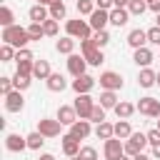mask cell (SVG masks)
Masks as SVG:
<instances>
[{"instance_id":"obj_1","label":"cell","mask_w":160,"mask_h":160,"mask_svg":"<svg viewBox=\"0 0 160 160\" xmlns=\"http://www.w3.org/2000/svg\"><path fill=\"white\" fill-rule=\"evenodd\" d=\"M2 40H5V45H12V48L22 50V48L30 42V35H28L25 28H20V25H10V28H2Z\"/></svg>"},{"instance_id":"obj_2","label":"cell","mask_w":160,"mask_h":160,"mask_svg":"<svg viewBox=\"0 0 160 160\" xmlns=\"http://www.w3.org/2000/svg\"><path fill=\"white\" fill-rule=\"evenodd\" d=\"M80 50H82V58L88 60V65H100L105 60L102 52H100V48L92 42V38L90 40H80Z\"/></svg>"},{"instance_id":"obj_3","label":"cell","mask_w":160,"mask_h":160,"mask_svg":"<svg viewBox=\"0 0 160 160\" xmlns=\"http://www.w3.org/2000/svg\"><path fill=\"white\" fill-rule=\"evenodd\" d=\"M65 30H68V35L70 38H80V40H90V22H82L80 18L78 20H68V25H65Z\"/></svg>"},{"instance_id":"obj_4","label":"cell","mask_w":160,"mask_h":160,"mask_svg":"<svg viewBox=\"0 0 160 160\" xmlns=\"http://www.w3.org/2000/svg\"><path fill=\"white\" fill-rule=\"evenodd\" d=\"M145 145H148V135H142V132H132V135L128 138V142H125V155L135 158V155L142 152Z\"/></svg>"},{"instance_id":"obj_5","label":"cell","mask_w":160,"mask_h":160,"mask_svg":"<svg viewBox=\"0 0 160 160\" xmlns=\"http://www.w3.org/2000/svg\"><path fill=\"white\" fill-rule=\"evenodd\" d=\"M72 108H75V112H78V118H80V120H90L95 102H92V98H90V95H78Z\"/></svg>"},{"instance_id":"obj_6","label":"cell","mask_w":160,"mask_h":160,"mask_svg":"<svg viewBox=\"0 0 160 160\" xmlns=\"http://www.w3.org/2000/svg\"><path fill=\"white\" fill-rule=\"evenodd\" d=\"M135 108L148 118H160V100H155V98H140V102Z\"/></svg>"},{"instance_id":"obj_7","label":"cell","mask_w":160,"mask_h":160,"mask_svg":"<svg viewBox=\"0 0 160 160\" xmlns=\"http://www.w3.org/2000/svg\"><path fill=\"white\" fill-rule=\"evenodd\" d=\"M125 155V145L120 142V138H110L105 140V160H118Z\"/></svg>"},{"instance_id":"obj_8","label":"cell","mask_w":160,"mask_h":160,"mask_svg":"<svg viewBox=\"0 0 160 160\" xmlns=\"http://www.w3.org/2000/svg\"><path fill=\"white\" fill-rule=\"evenodd\" d=\"M60 128H62L60 120H48V118L38 120V132H42L45 138H55V135H60Z\"/></svg>"},{"instance_id":"obj_9","label":"cell","mask_w":160,"mask_h":160,"mask_svg":"<svg viewBox=\"0 0 160 160\" xmlns=\"http://www.w3.org/2000/svg\"><path fill=\"white\" fill-rule=\"evenodd\" d=\"M85 65H88V60L82 58V55H68V70H70V75L72 78H80V75H85Z\"/></svg>"},{"instance_id":"obj_10","label":"cell","mask_w":160,"mask_h":160,"mask_svg":"<svg viewBox=\"0 0 160 160\" xmlns=\"http://www.w3.org/2000/svg\"><path fill=\"white\" fill-rule=\"evenodd\" d=\"M100 88H105V90H120L122 88V78L118 72H112V70H105L100 75Z\"/></svg>"},{"instance_id":"obj_11","label":"cell","mask_w":160,"mask_h":160,"mask_svg":"<svg viewBox=\"0 0 160 160\" xmlns=\"http://www.w3.org/2000/svg\"><path fill=\"white\" fill-rule=\"evenodd\" d=\"M92 88H95V78H90V75H80V78L72 80V90L78 95H88Z\"/></svg>"},{"instance_id":"obj_12","label":"cell","mask_w":160,"mask_h":160,"mask_svg":"<svg viewBox=\"0 0 160 160\" xmlns=\"http://www.w3.org/2000/svg\"><path fill=\"white\" fill-rule=\"evenodd\" d=\"M5 148H8L10 152H22V150L28 148V138H20L18 132H10V135L5 138Z\"/></svg>"},{"instance_id":"obj_13","label":"cell","mask_w":160,"mask_h":160,"mask_svg":"<svg viewBox=\"0 0 160 160\" xmlns=\"http://www.w3.org/2000/svg\"><path fill=\"white\" fill-rule=\"evenodd\" d=\"M145 42H148V32H145V30L135 28V30H130V32H128V45H130V48L140 50V48H145Z\"/></svg>"},{"instance_id":"obj_14","label":"cell","mask_w":160,"mask_h":160,"mask_svg":"<svg viewBox=\"0 0 160 160\" xmlns=\"http://www.w3.org/2000/svg\"><path fill=\"white\" fill-rule=\"evenodd\" d=\"M110 22V12L108 10H95L90 15V28L92 30H105V25Z\"/></svg>"},{"instance_id":"obj_15","label":"cell","mask_w":160,"mask_h":160,"mask_svg":"<svg viewBox=\"0 0 160 160\" xmlns=\"http://www.w3.org/2000/svg\"><path fill=\"white\" fill-rule=\"evenodd\" d=\"M5 110L8 112H20L22 110V95H20V90H12L10 95H5Z\"/></svg>"},{"instance_id":"obj_16","label":"cell","mask_w":160,"mask_h":160,"mask_svg":"<svg viewBox=\"0 0 160 160\" xmlns=\"http://www.w3.org/2000/svg\"><path fill=\"white\" fill-rule=\"evenodd\" d=\"M58 120H60L62 125H72V122H78L80 118H78L75 108H70V105H60V108H58Z\"/></svg>"},{"instance_id":"obj_17","label":"cell","mask_w":160,"mask_h":160,"mask_svg":"<svg viewBox=\"0 0 160 160\" xmlns=\"http://www.w3.org/2000/svg\"><path fill=\"white\" fill-rule=\"evenodd\" d=\"M80 150H82V148H80V140H75V138L68 132V135L62 138V152H65L68 158H75V155H80Z\"/></svg>"},{"instance_id":"obj_18","label":"cell","mask_w":160,"mask_h":160,"mask_svg":"<svg viewBox=\"0 0 160 160\" xmlns=\"http://www.w3.org/2000/svg\"><path fill=\"white\" fill-rule=\"evenodd\" d=\"M70 135H72L75 140H85V138L90 135V122H88V120L72 122V125H70Z\"/></svg>"},{"instance_id":"obj_19","label":"cell","mask_w":160,"mask_h":160,"mask_svg":"<svg viewBox=\"0 0 160 160\" xmlns=\"http://www.w3.org/2000/svg\"><path fill=\"white\" fill-rule=\"evenodd\" d=\"M128 20H130V12H128L125 8H115V10H110V22H112L115 28H122Z\"/></svg>"},{"instance_id":"obj_20","label":"cell","mask_w":160,"mask_h":160,"mask_svg":"<svg viewBox=\"0 0 160 160\" xmlns=\"http://www.w3.org/2000/svg\"><path fill=\"white\" fill-rule=\"evenodd\" d=\"M68 88V82H65V78L60 75V72H52L50 78H48V90H52V92H62Z\"/></svg>"},{"instance_id":"obj_21","label":"cell","mask_w":160,"mask_h":160,"mask_svg":"<svg viewBox=\"0 0 160 160\" xmlns=\"http://www.w3.org/2000/svg\"><path fill=\"white\" fill-rule=\"evenodd\" d=\"M28 15H30V20H32V22H40V25H42V22L48 20V15H50V12L45 10V5H40V2H38V5H32V8H30V12H28Z\"/></svg>"},{"instance_id":"obj_22","label":"cell","mask_w":160,"mask_h":160,"mask_svg":"<svg viewBox=\"0 0 160 160\" xmlns=\"http://www.w3.org/2000/svg\"><path fill=\"white\" fill-rule=\"evenodd\" d=\"M52 72H50V62L48 60H38L35 68H32V78H40V80H48Z\"/></svg>"},{"instance_id":"obj_23","label":"cell","mask_w":160,"mask_h":160,"mask_svg":"<svg viewBox=\"0 0 160 160\" xmlns=\"http://www.w3.org/2000/svg\"><path fill=\"white\" fill-rule=\"evenodd\" d=\"M132 60H135L138 65H142V68H148V65L152 62V52H150L148 48H140V50H135V55H132Z\"/></svg>"},{"instance_id":"obj_24","label":"cell","mask_w":160,"mask_h":160,"mask_svg":"<svg viewBox=\"0 0 160 160\" xmlns=\"http://www.w3.org/2000/svg\"><path fill=\"white\" fill-rule=\"evenodd\" d=\"M138 82H140L142 88H152V85L158 82V75H155V72H152L150 68H145V70H142V72L138 75Z\"/></svg>"},{"instance_id":"obj_25","label":"cell","mask_w":160,"mask_h":160,"mask_svg":"<svg viewBox=\"0 0 160 160\" xmlns=\"http://www.w3.org/2000/svg\"><path fill=\"white\" fill-rule=\"evenodd\" d=\"M135 110H138V108H135L132 102H118V105H115V115H118L120 120H128Z\"/></svg>"},{"instance_id":"obj_26","label":"cell","mask_w":160,"mask_h":160,"mask_svg":"<svg viewBox=\"0 0 160 160\" xmlns=\"http://www.w3.org/2000/svg\"><path fill=\"white\" fill-rule=\"evenodd\" d=\"M95 135H98L100 140H110V138H115V125H110V122H100V125L95 128Z\"/></svg>"},{"instance_id":"obj_27","label":"cell","mask_w":160,"mask_h":160,"mask_svg":"<svg viewBox=\"0 0 160 160\" xmlns=\"http://www.w3.org/2000/svg\"><path fill=\"white\" fill-rule=\"evenodd\" d=\"M100 105L108 110V108H112L115 110V105H118V95H115V90H105V92H100Z\"/></svg>"},{"instance_id":"obj_28","label":"cell","mask_w":160,"mask_h":160,"mask_svg":"<svg viewBox=\"0 0 160 160\" xmlns=\"http://www.w3.org/2000/svg\"><path fill=\"white\" fill-rule=\"evenodd\" d=\"M132 135V128H130V122L128 120H120V122H115V138H120V140H128Z\"/></svg>"},{"instance_id":"obj_29","label":"cell","mask_w":160,"mask_h":160,"mask_svg":"<svg viewBox=\"0 0 160 160\" xmlns=\"http://www.w3.org/2000/svg\"><path fill=\"white\" fill-rule=\"evenodd\" d=\"M55 48H58V52H62V55H72V48H75V40H72L70 35H68V38H60Z\"/></svg>"},{"instance_id":"obj_30","label":"cell","mask_w":160,"mask_h":160,"mask_svg":"<svg viewBox=\"0 0 160 160\" xmlns=\"http://www.w3.org/2000/svg\"><path fill=\"white\" fill-rule=\"evenodd\" d=\"M42 142H45V135H42V132H38V130H35V132H30V135H28V148H30V150H40V148H42Z\"/></svg>"},{"instance_id":"obj_31","label":"cell","mask_w":160,"mask_h":160,"mask_svg":"<svg viewBox=\"0 0 160 160\" xmlns=\"http://www.w3.org/2000/svg\"><path fill=\"white\" fill-rule=\"evenodd\" d=\"M12 20H15V18H12V10H10L8 5H2V8H0V25H2V28H10V25H15Z\"/></svg>"},{"instance_id":"obj_32","label":"cell","mask_w":160,"mask_h":160,"mask_svg":"<svg viewBox=\"0 0 160 160\" xmlns=\"http://www.w3.org/2000/svg\"><path fill=\"white\" fill-rule=\"evenodd\" d=\"M148 10V2L145 0H130V5H128V12L130 15H142Z\"/></svg>"},{"instance_id":"obj_33","label":"cell","mask_w":160,"mask_h":160,"mask_svg":"<svg viewBox=\"0 0 160 160\" xmlns=\"http://www.w3.org/2000/svg\"><path fill=\"white\" fill-rule=\"evenodd\" d=\"M65 12H68L65 2H55V5H50V18H52V20H62Z\"/></svg>"},{"instance_id":"obj_34","label":"cell","mask_w":160,"mask_h":160,"mask_svg":"<svg viewBox=\"0 0 160 160\" xmlns=\"http://www.w3.org/2000/svg\"><path fill=\"white\" fill-rule=\"evenodd\" d=\"M78 12L80 15H92L95 12V0H78Z\"/></svg>"},{"instance_id":"obj_35","label":"cell","mask_w":160,"mask_h":160,"mask_svg":"<svg viewBox=\"0 0 160 160\" xmlns=\"http://www.w3.org/2000/svg\"><path fill=\"white\" fill-rule=\"evenodd\" d=\"M12 82H15V90H25V88H30V75H22V72H15V78H12Z\"/></svg>"},{"instance_id":"obj_36","label":"cell","mask_w":160,"mask_h":160,"mask_svg":"<svg viewBox=\"0 0 160 160\" xmlns=\"http://www.w3.org/2000/svg\"><path fill=\"white\" fill-rule=\"evenodd\" d=\"M28 35H30V40H40V38L45 35V30H42V25H40V22H30Z\"/></svg>"},{"instance_id":"obj_37","label":"cell","mask_w":160,"mask_h":160,"mask_svg":"<svg viewBox=\"0 0 160 160\" xmlns=\"http://www.w3.org/2000/svg\"><path fill=\"white\" fill-rule=\"evenodd\" d=\"M92 42H95L98 48H105V45L110 42V35H108L105 30H95V35H92Z\"/></svg>"},{"instance_id":"obj_38","label":"cell","mask_w":160,"mask_h":160,"mask_svg":"<svg viewBox=\"0 0 160 160\" xmlns=\"http://www.w3.org/2000/svg\"><path fill=\"white\" fill-rule=\"evenodd\" d=\"M90 120H92V122H98V125H100V122H105V108H102V105H95V108H92Z\"/></svg>"},{"instance_id":"obj_39","label":"cell","mask_w":160,"mask_h":160,"mask_svg":"<svg viewBox=\"0 0 160 160\" xmlns=\"http://www.w3.org/2000/svg\"><path fill=\"white\" fill-rule=\"evenodd\" d=\"M12 88H15L12 78H0V92H2V95H10V92H12Z\"/></svg>"},{"instance_id":"obj_40","label":"cell","mask_w":160,"mask_h":160,"mask_svg":"<svg viewBox=\"0 0 160 160\" xmlns=\"http://www.w3.org/2000/svg\"><path fill=\"white\" fill-rule=\"evenodd\" d=\"M42 30H45V35H55V32H58V20L48 18V20L42 22Z\"/></svg>"},{"instance_id":"obj_41","label":"cell","mask_w":160,"mask_h":160,"mask_svg":"<svg viewBox=\"0 0 160 160\" xmlns=\"http://www.w3.org/2000/svg\"><path fill=\"white\" fill-rule=\"evenodd\" d=\"M32 68H35L32 60H22V62H18V72H22V75H32Z\"/></svg>"},{"instance_id":"obj_42","label":"cell","mask_w":160,"mask_h":160,"mask_svg":"<svg viewBox=\"0 0 160 160\" xmlns=\"http://www.w3.org/2000/svg\"><path fill=\"white\" fill-rule=\"evenodd\" d=\"M78 158H80V160H98V150H95V148H82Z\"/></svg>"},{"instance_id":"obj_43","label":"cell","mask_w":160,"mask_h":160,"mask_svg":"<svg viewBox=\"0 0 160 160\" xmlns=\"http://www.w3.org/2000/svg\"><path fill=\"white\" fill-rule=\"evenodd\" d=\"M15 55H18V52L12 50V45H2V48H0V58H2L5 62H8V60H12Z\"/></svg>"},{"instance_id":"obj_44","label":"cell","mask_w":160,"mask_h":160,"mask_svg":"<svg viewBox=\"0 0 160 160\" xmlns=\"http://www.w3.org/2000/svg\"><path fill=\"white\" fill-rule=\"evenodd\" d=\"M148 42H152V45H160V28H158V25L148 30Z\"/></svg>"},{"instance_id":"obj_45","label":"cell","mask_w":160,"mask_h":160,"mask_svg":"<svg viewBox=\"0 0 160 160\" xmlns=\"http://www.w3.org/2000/svg\"><path fill=\"white\" fill-rule=\"evenodd\" d=\"M148 142H150L152 148H155V145H160V130H158V128L148 132Z\"/></svg>"},{"instance_id":"obj_46","label":"cell","mask_w":160,"mask_h":160,"mask_svg":"<svg viewBox=\"0 0 160 160\" xmlns=\"http://www.w3.org/2000/svg\"><path fill=\"white\" fill-rule=\"evenodd\" d=\"M15 60H18V62H22V60H32V52L22 48V50H18V55H15Z\"/></svg>"},{"instance_id":"obj_47","label":"cell","mask_w":160,"mask_h":160,"mask_svg":"<svg viewBox=\"0 0 160 160\" xmlns=\"http://www.w3.org/2000/svg\"><path fill=\"white\" fill-rule=\"evenodd\" d=\"M95 5H98V10H110L112 0H95Z\"/></svg>"},{"instance_id":"obj_48","label":"cell","mask_w":160,"mask_h":160,"mask_svg":"<svg viewBox=\"0 0 160 160\" xmlns=\"http://www.w3.org/2000/svg\"><path fill=\"white\" fill-rule=\"evenodd\" d=\"M112 5H115V8H128L130 0H112Z\"/></svg>"},{"instance_id":"obj_49","label":"cell","mask_w":160,"mask_h":160,"mask_svg":"<svg viewBox=\"0 0 160 160\" xmlns=\"http://www.w3.org/2000/svg\"><path fill=\"white\" fill-rule=\"evenodd\" d=\"M148 8H150V10H152V12H158V15H160V0H158V2H150V5H148Z\"/></svg>"},{"instance_id":"obj_50","label":"cell","mask_w":160,"mask_h":160,"mask_svg":"<svg viewBox=\"0 0 160 160\" xmlns=\"http://www.w3.org/2000/svg\"><path fill=\"white\" fill-rule=\"evenodd\" d=\"M40 5H55V2H62V0H38Z\"/></svg>"},{"instance_id":"obj_51","label":"cell","mask_w":160,"mask_h":160,"mask_svg":"<svg viewBox=\"0 0 160 160\" xmlns=\"http://www.w3.org/2000/svg\"><path fill=\"white\" fill-rule=\"evenodd\" d=\"M40 160H55V155H50V152H42V155H40Z\"/></svg>"},{"instance_id":"obj_52","label":"cell","mask_w":160,"mask_h":160,"mask_svg":"<svg viewBox=\"0 0 160 160\" xmlns=\"http://www.w3.org/2000/svg\"><path fill=\"white\" fill-rule=\"evenodd\" d=\"M152 155H155V158H160V145H155V148H152Z\"/></svg>"},{"instance_id":"obj_53","label":"cell","mask_w":160,"mask_h":160,"mask_svg":"<svg viewBox=\"0 0 160 160\" xmlns=\"http://www.w3.org/2000/svg\"><path fill=\"white\" fill-rule=\"evenodd\" d=\"M132 160H150V158H148V155H142V152H140V155H135V158H132Z\"/></svg>"},{"instance_id":"obj_54","label":"cell","mask_w":160,"mask_h":160,"mask_svg":"<svg viewBox=\"0 0 160 160\" xmlns=\"http://www.w3.org/2000/svg\"><path fill=\"white\" fill-rule=\"evenodd\" d=\"M118 160H130V158H128V155H122V158H118Z\"/></svg>"},{"instance_id":"obj_55","label":"cell","mask_w":160,"mask_h":160,"mask_svg":"<svg viewBox=\"0 0 160 160\" xmlns=\"http://www.w3.org/2000/svg\"><path fill=\"white\" fill-rule=\"evenodd\" d=\"M145 2H148V5H150V2H158V0H145Z\"/></svg>"},{"instance_id":"obj_56","label":"cell","mask_w":160,"mask_h":160,"mask_svg":"<svg viewBox=\"0 0 160 160\" xmlns=\"http://www.w3.org/2000/svg\"><path fill=\"white\" fill-rule=\"evenodd\" d=\"M158 28H160V15H158Z\"/></svg>"},{"instance_id":"obj_57","label":"cell","mask_w":160,"mask_h":160,"mask_svg":"<svg viewBox=\"0 0 160 160\" xmlns=\"http://www.w3.org/2000/svg\"><path fill=\"white\" fill-rule=\"evenodd\" d=\"M158 85H160V72H158Z\"/></svg>"},{"instance_id":"obj_58","label":"cell","mask_w":160,"mask_h":160,"mask_svg":"<svg viewBox=\"0 0 160 160\" xmlns=\"http://www.w3.org/2000/svg\"><path fill=\"white\" fill-rule=\"evenodd\" d=\"M70 160H80V158H78V155H75V158H70Z\"/></svg>"},{"instance_id":"obj_59","label":"cell","mask_w":160,"mask_h":160,"mask_svg":"<svg viewBox=\"0 0 160 160\" xmlns=\"http://www.w3.org/2000/svg\"><path fill=\"white\" fill-rule=\"evenodd\" d=\"M158 130H160V120H158Z\"/></svg>"}]
</instances>
